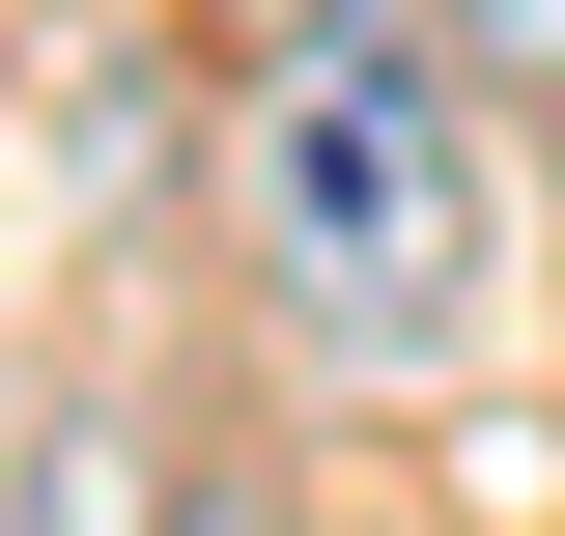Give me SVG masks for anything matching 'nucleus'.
<instances>
[{
    "label": "nucleus",
    "instance_id": "f257e3e1",
    "mask_svg": "<svg viewBox=\"0 0 565 536\" xmlns=\"http://www.w3.org/2000/svg\"><path fill=\"white\" fill-rule=\"evenodd\" d=\"M226 199L311 367H424L481 311V141H452V29L424 0H282L255 114H226Z\"/></svg>",
    "mask_w": 565,
    "mask_h": 536
},
{
    "label": "nucleus",
    "instance_id": "f03ea898",
    "mask_svg": "<svg viewBox=\"0 0 565 536\" xmlns=\"http://www.w3.org/2000/svg\"><path fill=\"white\" fill-rule=\"evenodd\" d=\"M424 29H452L481 85H565V0H424Z\"/></svg>",
    "mask_w": 565,
    "mask_h": 536
},
{
    "label": "nucleus",
    "instance_id": "7ed1b4c3",
    "mask_svg": "<svg viewBox=\"0 0 565 536\" xmlns=\"http://www.w3.org/2000/svg\"><path fill=\"white\" fill-rule=\"evenodd\" d=\"M170 536H255V480H199V508H170Z\"/></svg>",
    "mask_w": 565,
    "mask_h": 536
}]
</instances>
